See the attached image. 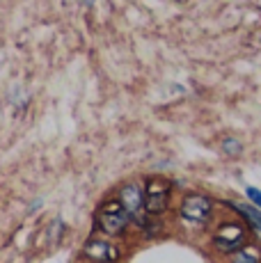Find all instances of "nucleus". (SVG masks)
Returning a JSON list of instances; mask_svg holds the SVG:
<instances>
[{"label": "nucleus", "instance_id": "f257e3e1", "mask_svg": "<svg viewBox=\"0 0 261 263\" xmlns=\"http://www.w3.org/2000/svg\"><path fill=\"white\" fill-rule=\"evenodd\" d=\"M170 192H172V183H170V181H165V179L149 181L147 190H144V204H142L149 215H160L167 209Z\"/></svg>", "mask_w": 261, "mask_h": 263}, {"label": "nucleus", "instance_id": "f03ea898", "mask_svg": "<svg viewBox=\"0 0 261 263\" xmlns=\"http://www.w3.org/2000/svg\"><path fill=\"white\" fill-rule=\"evenodd\" d=\"M181 217L193 224H207L211 217V199L204 195H190L181 204Z\"/></svg>", "mask_w": 261, "mask_h": 263}, {"label": "nucleus", "instance_id": "7ed1b4c3", "mask_svg": "<svg viewBox=\"0 0 261 263\" xmlns=\"http://www.w3.org/2000/svg\"><path fill=\"white\" fill-rule=\"evenodd\" d=\"M128 213L119 206V201H108V204L101 209V215H99V224L105 234H119L124 231V227L128 224Z\"/></svg>", "mask_w": 261, "mask_h": 263}, {"label": "nucleus", "instance_id": "20e7f679", "mask_svg": "<svg viewBox=\"0 0 261 263\" xmlns=\"http://www.w3.org/2000/svg\"><path fill=\"white\" fill-rule=\"evenodd\" d=\"M83 256L92 263H115L119 259V250L115 245H110L108 240L94 238L83 247Z\"/></svg>", "mask_w": 261, "mask_h": 263}, {"label": "nucleus", "instance_id": "39448f33", "mask_svg": "<svg viewBox=\"0 0 261 263\" xmlns=\"http://www.w3.org/2000/svg\"><path fill=\"white\" fill-rule=\"evenodd\" d=\"M243 238H245V234L238 224H225L222 229L215 234L213 242H215V247L222 252H236L243 245Z\"/></svg>", "mask_w": 261, "mask_h": 263}, {"label": "nucleus", "instance_id": "423d86ee", "mask_svg": "<svg viewBox=\"0 0 261 263\" xmlns=\"http://www.w3.org/2000/svg\"><path fill=\"white\" fill-rule=\"evenodd\" d=\"M142 204H144V195L138 183H126L119 190V206H122L128 215H138Z\"/></svg>", "mask_w": 261, "mask_h": 263}, {"label": "nucleus", "instance_id": "0eeeda50", "mask_svg": "<svg viewBox=\"0 0 261 263\" xmlns=\"http://www.w3.org/2000/svg\"><path fill=\"white\" fill-rule=\"evenodd\" d=\"M261 252L257 247H240V250L234 252V263H259Z\"/></svg>", "mask_w": 261, "mask_h": 263}, {"label": "nucleus", "instance_id": "6e6552de", "mask_svg": "<svg viewBox=\"0 0 261 263\" xmlns=\"http://www.w3.org/2000/svg\"><path fill=\"white\" fill-rule=\"evenodd\" d=\"M232 206H234L236 211H238V213H243L245 217H248L250 224L257 227V229L261 231V213H259V211H254L252 206H245V204H232Z\"/></svg>", "mask_w": 261, "mask_h": 263}, {"label": "nucleus", "instance_id": "1a4fd4ad", "mask_svg": "<svg viewBox=\"0 0 261 263\" xmlns=\"http://www.w3.org/2000/svg\"><path fill=\"white\" fill-rule=\"evenodd\" d=\"M222 151H225L227 156H232V158H236V156L243 154V146H240L238 140H234V138H225V140H222Z\"/></svg>", "mask_w": 261, "mask_h": 263}, {"label": "nucleus", "instance_id": "9d476101", "mask_svg": "<svg viewBox=\"0 0 261 263\" xmlns=\"http://www.w3.org/2000/svg\"><path fill=\"white\" fill-rule=\"evenodd\" d=\"M245 192H248V199H252L254 204H257L259 209H261V190H257V188H248Z\"/></svg>", "mask_w": 261, "mask_h": 263}, {"label": "nucleus", "instance_id": "9b49d317", "mask_svg": "<svg viewBox=\"0 0 261 263\" xmlns=\"http://www.w3.org/2000/svg\"><path fill=\"white\" fill-rule=\"evenodd\" d=\"M257 39H259V44H261V32H259V34H257Z\"/></svg>", "mask_w": 261, "mask_h": 263}]
</instances>
